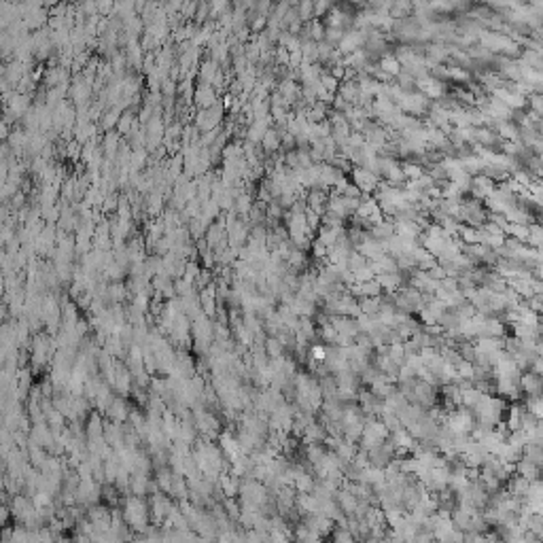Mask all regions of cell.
<instances>
[{
    "label": "cell",
    "mask_w": 543,
    "mask_h": 543,
    "mask_svg": "<svg viewBox=\"0 0 543 543\" xmlns=\"http://www.w3.org/2000/svg\"><path fill=\"white\" fill-rule=\"evenodd\" d=\"M350 176H352V181H354L352 185H357L361 193H371V195H373V191H375V185H378V181H380L375 174H371V172H367V170L359 168V165H354L352 172H350Z\"/></svg>",
    "instance_id": "cell-1"
},
{
    "label": "cell",
    "mask_w": 543,
    "mask_h": 543,
    "mask_svg": "<svg viewBox=\"0 0 543 543\" xmlns=\"http://www.w3.org/2000/svg\"><path fill=\"white\" fill-rule=\"evenodd\" d=\"M518 386H520V391H522V395H526V397L541 395V375L530 373V371H522L520 373Z\"/></svg>",
    "instance_id": "cell-2"
},
{
    "label": "cell",
    "mask_w": 543,
    "mask_h": 543,
    "mask_svg": "<svg viewBox=\"0 0 543 543\" xmlns=\"http://www.w3.org/2000/svg\"><path fill=\"white\" fill-rule=\"evenodd\" d=\"M357 253H361L365 259H367V263L369 261H375V259H380V257H384V246H382V242H378V240H373V238H367V240H363L361 244L354 248Z\"/></svg>",
    "instance_id": "cell-3"
},
{
    "label": "cell",
    "mask_w": 543,
    "mask_h": 543,
    "mask_svg": "<svg viewBox=\"0 0 543 543\" xmlns=\"http://www.w3.org/2000/svg\"><path fill=\"white\" fill-rule=\"evenodd\" d=\"M367 234H369V238L378 240V242H386L391 236H395V223H393L391 219H384L382 223L373 225V227L367 231Z\"/></svg>",
    "instance_id": "cell-4"
},
{
    "label": "cell",
    "mask_w": 543,
    "mask_h": 543,
    "mask_svg": "<svg viewBox=\"0 0 543 543\" xmlns=\"http://www.w3.org/2000/svg\"><path fill=\"white\" fill-rule=\"evenodd\" d=\"M380 306H382V295L380 297H361L359 299L361 314H365V316H378Z\"/></svg>",
    "instance_id": "cell-5"
},
{
    "label": "cell",
    "mask_w": 543,
    "mask_h": 543,
    "mask_svg": "<svg viewBox=\"0 0 543 543\" xmlns=\"http://www.w3.org/2000/svg\"><path fill=\"white\" fill-rule=\"evenodd\" d=\"M395 234L405 240H418L423 229H420L418 223H395Z\"/></svg>",
    "instance_id": "cell-6"
},
{
    "label": "cell",
    "mask_w": 543,
    "mask_h": 543,
    "mask_svg": "<svg viewBox=\"0 0 543 543\" xmlns=\"http://www.w3.org/2000/svg\"><path fill=\"white\" fill-rule=\"evenodd\" d=\"M261 145L263 149L268 151V153H276V151H280V134H278V130L276 128H270L268 132H265V136L261 138Z\"/></svg>",
    "instance_id": "cell-7"
},
{
    "label": "cell",
    "mask_w": 543,
    "mask_h": 543,
    "mask_svg": "<svg viewBox=\"0 0 543 543\" xmlns=\"http://www.w3.org/2000/svg\"><path fill=\"white\" fill-rule=\"evenodd\" d=\"M378 66H380V70H384L386 74H391L393 79H395V76H397L399 72H401V64H399V62L395 60V55H393V53H389V55H384V58H380Z\"/></svg>",
    "instance_id": "cell-8"
},
{
    "label": "cell",
    "mask_w": 543,
    "mask_h": 543,
    "mask_svg": "<svg viewBox=\"0 0 543 543\" xmlns=\"http://www.w3.org/2000/svg\"><path fill=\"white\" fill-rule=\"evenodd\" d=\"M401 172H403L405 181H416V179H420V176L425 174V168L420 163H414V161H401Z\"/></svg>",
    "instance_id": "cell-9"
},
{
    "label": "cell",
    "mask_w": 543,
    "mask_h": 543,
    "mask_svg": "<svg viewBox=\"0 0 543 543\" xmlns=\"http://www.w3.org/2000/svg\"><path fill=\"white\" fill-rule=\"evenodd\" d=\"M308 32H310V40H312V43H323V38H325V24H323V19L308 21Z\"/></svg>",
    "instance_id": "cell-10"
},
{
    "label": "cell",
    "mask_w": 543,
    "mask_h": 543,
    "mask_svg": "<svg viewBox=\"0 0 543 543\" xmlns=\"http://www.w3.org/2000/svg\"><path fill=\"white\" fill-rule=\"evenodd\" d=\"M526 246L530 248H541V225L537 223H530L528 225V238H526Z\"/></svg>",
    "instance_id": "cell-11"
},
{
    "label": "cell",
    "mask_w": 543,
    "mask_h": 543,
    "mask_svg": "<svg viewBox=\"0 0 543 543\" xmlns=\"http://www.w3.org/2000/svg\"><path fill=\"white\" fill-rule=\"evenodd\" d=\"M297 15H299V21H302V24L312 21L314 19V3H310V0H306V3H299L297 5Z\"/></svg>",
    "instance_id": "cell-12"
},
{
    "label": "cell",
    "mask_w": 543,
    "mask_h": 543,
    "mask_svg": "<svg viewBox=\"0 0 543 543\" xmlns=\"http://www.w3.org/2000/svg\"><path fill=\"white\" fill-rule=\"evenodd\" d=\"M365 265H367V259H365L361 253H357V250H350V255H348V261H346V270H350V272H357V270L365 268Z\"/></svg>",
    "instance_id": "cell-13"
},
{
    "label": "cell",
    "mask_w": 543,
    "mask_h": 543,
    "mask_svg": "<svg viewBox=\"0 0 543 543\" xmlns=\"http://www.w3.org/2000/svg\"><path fill=\"white\" fill-rule=\"evenodd\" d=\"M344 34H346V30H342V28H325V43H329L331 47H338L340 45V40L344 38Z\"/></svg>",
    "instance_id": "cell-14"
},
{
    "label": "cell",
    "mask_w": 543,
    "mask_h": 543,
    "mask_svg": "<svg viewBox=\"0 0 543 543\" xmlns=\"http://www.w3.org/2000/svg\"><path fill=\"white\" fill-rule=\"evenodd\" d=\"M320 85L325 87V90L329 92V94H338V87H340V83L333 79V76H331L329 72H323L320 74V81H318Z\"/></svg>",
    "instance_id": "cell-15"
},
{
    "label": "cell",
    "mask_w": 543,
    "mask_h": 543,
    "mask_svg": "<svg viewBox=\"0 0 543 543\" xmlns=\"http://www.w3.org/2000/svg\"><path fill=\"white\" fill-rule=\"evenodd\" d=\"M352 276H354V282H359V284L369 282V280L375 278L373 272L369 270V265H365V268H361V270H357V272H352Z\"/></svg>",
    "instance_id": "cell-16"
},
{
    "label": "cell",
    "mask_w": 543,
    "mask_h": 543,
    "mask_svg": "<svg viewBox=\"0 0 543 543\" xmlns=\"http://www.w3.org/2000/svg\"><path fill=\"white\" fill-rule=\"evenodd\" d=\"M310 357H312V361H316V363H325V359H327V346L314 344L312 348H310Z\"/></svg>",
    "instance_id": "cell-17"
},
{
    "label": "cell",
    "mask_w": 543,
    "mask_h": 543,
    "mask_svg": "<svg viewBox=\"0 0 543 543\" xmlns=\"http://www.w3.org/2000/svg\"><path fill=\"white\" fill-rule=\"evenodd\" d=\"M427 274H429V278H433V280H437V282H441V280L446 278V272H444V268H441L439 263L433 265L431 270H427Z\"/></svg>",
    "instance_id": "cell-18"
},
{
    "label": "cell",
    "mask_w": 543,
    "mask_h": 543,
    "mask_svg": "<svg viewBox=\"0 0 543 543\" xmlns=\"http://www.w3.org/2000/svg\"><path fill=\"white\" fill-rule=\"evenodd\" d=\"M331 7H333V5H331V3H325V0H323V3H316V5H314V19H320V15L329 13Z\"/></svg>",
    "instance_id": "cell-19"
},
{
    "label": "cell",
    "mask_w": 543,
    "mask_h": 543,
    "mask_svg": "<svg viewBox=\"0 0 543 543\" xmlns=\"http://www.w3.org/2000/svg\"><path fill=\"white\" fill-rule=\"evenodd\" d=\"M344 197H354V199H359V195H361V191H359V187L357 185H352V183H348L346 187H344V193H342Z\"/></svg>",
    "instance_id": "cell-20"
},
{
    "label": "cell",
    "mask_w": 543,
    "mask_h": 543,
    "mask_svg": "<svg viewBox=\"0 0 543 543\" xmlns=\"http://www.w3.org/2000/svg\"><path fill=\"white\" fill-rule=\"evenodd\" d=\"M265 26H268V15H257V19H255V24H253V30L257 32V30H261Z\"/></svg>",
    "instance_id": "cell-21"
},
{
    "label": "cell",
    "mask_w": 543,
    "mask_h": 543,
    "mask_svg": "<svg viewBox=\"0 0 543 543\" xmlns=\"http://www.w3.org/2000/svg\"><path fill=\"white\" fill-rule=\"evenodd\" d=\"M238 208L242 210V213H248V210H250V197H248V195L240 197V202H238Z\"/></svg>",
    "instance_id": "cell-22"
}]
</instances>
